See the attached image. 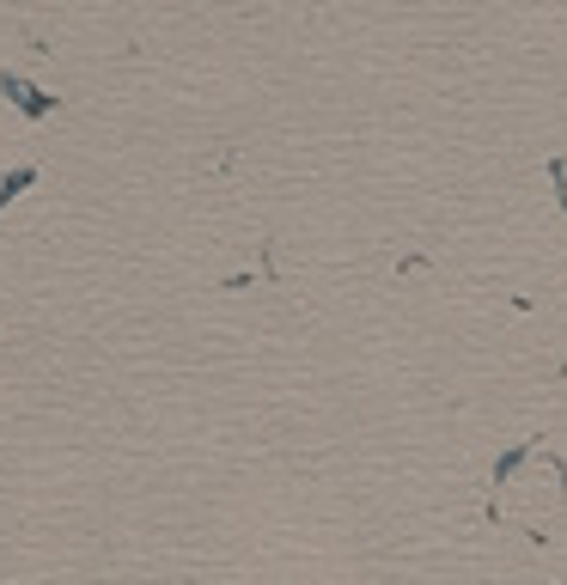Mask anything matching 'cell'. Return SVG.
<instances>
[{"label": "cell", "instance_id": "cell-1", "mask_svg": "<svg viewBox=\"0 0 567 585\" xmlns=\"http://www.w3.org/2000/svg\"><path fill=\"white\" fill-rule=\"evenodd\" d=\"M0 92L13 98V104H19V110H25V116H49V110L62 104V98H49V92H37L32 79H19V74H13V67H7V74H0Z\"/></svg>", "mask_w": 567, "mask_h": 585}, {"label": "cell", "instance_id": "cell-3", "mask_svg": "<svg viewBox=\"0 0 567 585\" xmlns=\"http://www.w3.org/2000/svg\"><path fill=\"white\" fill-rule=\"evenodd\" d=\"M550 177H555V196H562V214H567V165H562V159L550 165Z\"/></svg>", "mask_w": 567, "mask_h": 585}, {"label": "cell", "instance_id": "cell-2", "mask_svg": "<svg viewBox=\"0 0 567 585\" xmlns=\"http://www.w3.org/2000/svg\"><path fill=\"white\" fill-rule=\"evenodd\" d=\"M37 184V171L32 165H19V171H7V177H0V208H7V201L13 196H25V189Z\"/></svg>", "mask_w": 567, "mask_h": 585}]
</instances>
